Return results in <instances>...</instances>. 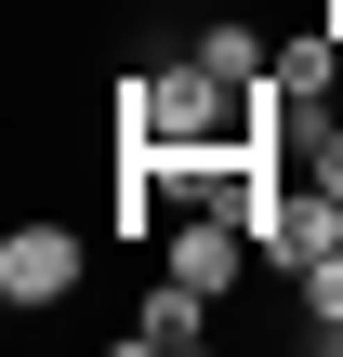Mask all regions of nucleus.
<instances>
[{
  "mask_svg": "<svg viewBox=\"0 0 343 357\" xmlns=\"http://www.w3.org/2000/svg\"><path fill=\"white\" fill-rule=\"evenodd\" d=\"M79 265H93V252H79V225H66V212H26V225L0 238V305H26V318H40V305H66V291H79Z\"/></svg>",
  "mask_w": 343,
  "mask_h": 357,
  "instance_id": "nucleus-1",
  "label": "nucleus"
},
{
  "mask_svg": "<svg viewBox=\"0 0 343 357\" xmlns=\"http://www.w3.org/2000/svg\"><path fill=\"white\" fill-rule=\"evenodd\" d=\"M330 238H343V199H330V185H304V172H291V185H264V212H251V252H264V278H304Z\"/></svg>",
  "mask_w": 343,
  "mask_h": 357,
  "instance_id": "nucleus-2",
  "label": "nucleus"
},
{
  "mask_svg": "<svg viewBox=\"0 0 343 357\" xmlns=\"http://www.w3.org/2000/svg\"><path fill=\"white\" fill-rule=\"evenodd\" d=\"M132 344H145V357H185V344H212V291L159 265V291L132 305Z\"/></svg>",
  "mask_w": 343,
  "mask_h": 357,
  "instance_id": "nucleus-3",
  "label": "nucleus"
},
{
  "mask_svg": "<svg viewBox=\"0 0 343 357\" xmlns=\"http://www.w3.org/2000/svg\"><path fill=\"white\" fill-rule=\"evenodd\" d=\"M264 79H278L291 106H330V93H343V26H317V40H291V53H278Z\"/></svg>",
  "mask_w": 343,
  "mask_h": 357,
  "instance_id": "nucleus-4",
  "label": "nucleus"
},
{
  "mask_svg": "<svg viewBox=\"0 0 343 357\" xmlns=\"http://www.w3.org/2000/svg\"><path fill=\"white\" fill-rule=\"evenodd\" d=\"M198 66H212V79H238V93H251V79H264V66H278V53H264V40H251V13H212V26H198Z\"/></svg>",
  "mask_w": 343,
  "mask_h": 357,
  "instance_id": "nucleus-5",
  "label": "nucleus"
},
{
  "mask_svg": "<svg viewBox=\"0 0 343 357\" xmlns=\"http://www.w3.org/2000/svg\"><path fill=\"white\" fill-rule=\"evenodd\" d=\"M291 291H304V344H343V238L304 265V278H291Z\"/></svg>",
  "mask_w": 343,
  "mask_h": 357,
  "instance_id": "nucleus-6",
  "label": "nucleus"
}]
</instances>
